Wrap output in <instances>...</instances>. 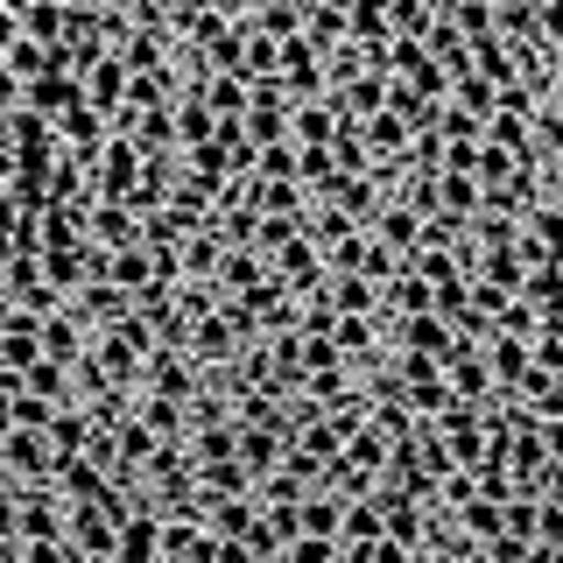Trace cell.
<instances>
[{
	"label": "cell",
	"mask_w": 563,
	"mask_h": 563,
	"mask_svg": "<svg viewBox=\"0 0 563 563\" xmlns=\"http://www.w3.org/2000/svg\"><path fill=\"white\" fill-rule=\"evenodd\" d=\"M113 563H163V515H155V507H134V515L120 521Z\"/></svg>",
	"instance_id": "cell-7"
},
{
	"label": "cell",
	"mask_w": 563,
	"mask_h": 563,
	"mask_svg": "<svg viewBox=\"0 0 563 563\" xmlns=\"http://www.w3.org/2000/svg\"><path fill=\"white\" fill-rule=\"evenodd\" d=\"M246 550H254V556H282V536L268 521H254V528H246Z\"/></svg>",
	"instance_id": "cell-41"
},
{
	"label": "cell",
	"mask_w": 563,
	"mask_h": 563,
	"mask_svg": "<svg viewBox=\"0 0 563 563\" xmlns=\"http://www.w3.org/2000/svg\"><path fill=\"white\" fill-rule=\"evenodd\" d=\"M493 331H507V339H536V331H542V310L528 303V296H507L500 317H493Z\"/></svg>",
	"instance_id": "cell-31"
},
{
	"label": "cell",
	"mask_w": 563,
	"mask_h": 563,
	"mask_svg": "<svg viewBox=\"0 0 563 563\" xmlns=\"http://www.w3.org/2000/svg\"><path fill=\"white\" fill-rule=\"evenodd\" d=\"M70 310H78V317H85V324H92V331H113L120 317H134V296H128V289H113V282H99V275H92V282H85L78 296H70Z\"/></svg>",
	"instance_id": "cell-9"
},
{
	"label": "cell",
	"mask_w": 563,
	"mask_h": 563,
	"mask_svg": "<svg viewBox=\"0 0 563 563\" xmlns=\"http://www.w3.org/2000/svg\"><path fill=\"white\" fill-rule=\"evenodd\" d=\"M366 233H374L380 246H395V254L409 261L416 246H422V211H416V205H401V198H387V205L374 211V225H366Z\"/></svg>",
	"instance_id": "cell-10"
},
{
	"label": "cell",
	"mask_w": 563,
	"mask_h": 563,
	"mask_svg": "<svg viewBox=\"0 0 563 563\" xmlns=\"http://www.w3.org/2000/svg\"><path fill=\"white\" fill-rule=\"evenodd\" d=\"M387 457H395V444H387V437L374 430V422H366V430H360V437H352V444H345V465L374 472V479H387Z\"/></svg>",
	"instance_id": "cell-28"
},
{
	"label": "cell",
	"mask_w": 563,
	"mask_h": 563,
	"mask_svg": "<svg viewBox=\"0 0 563 563\" xmlns=\"http://www.w3.org/2000/svg\"><path fill=\"white\" fill-rule=\"evenodd\" d=\"M444 380H451V395H457V401H472V409H486V401L500 395V380H493V366H486V352H479V345L457 352V360L444 366Z\"/></svg>",
	"instance_id": "cell-8"
},
{
	"label": "cell",
	"mask_w": 563,
	"mask_h": 563,
	"mask_svg": "<svg viewBox=\"0 0 563 563\" xmlns=\"http://www.w3.org/2000/svg\"><path fill=\"white\" fill-rule=\"evenodd\" d=\"M92 437H99V422L70 401V409H57V422H49V444H57V457H78V451H92Z\"/></svg>",
	"instance_id": "cell-21"
},
{
	"label": "cell",
	"mask_w": 563,
	"mask_h": 563,
	"mask_svg": "<svg viewBox=\"0 0 563 563\" xmlns=\"http://www.w3.org/2000/svg\"><path fill=\"white\" fill-rule=\"evenodd\" d=\"M261 563H282V556H261Z\"/></svg>",
	"instance_id": "cell-48"
},
{
	"label": "cell",
	"mask_w": 563,
	"mask_h": 563,
	"mask_svg": "<svg viewBox=\"0 0 563 563\" xmlns=\"http://www.w3.org/2000/svg\"><path fill=\"white\" fill-rule=\"evenodd\" d=\"M0 8H8V14H29V8H35V0H0Z\"/></svg>",
	"instance_id": "cell-47"
},
{
	"label": "cell",
	"mask_w": 563,
	"mask_h": 563,
	"mask_svg": "<svg viewBox=\"0 0 563 563\" xmlns=\"http://www.w3.org/2000/svg\"><path fill=\"white\" fill-rule=\"evenodd\" d=\"M92 268H99V246H57V254H43V275H49V289H57L64 303L92 282Z\"/></svg>",
	"instance_id": "cell-14"
},
{
	"label": "cell",
	"mask_w": 563,
	"mask_h": 563,
	"mask_svg": "<svg viewBox=\"0 0 563 563\" xmlns=\"http://www.w3.org/2000/svg\"><path fill=\"white\" fill-rule=\"evenodd\" d=\"M57 444H49V430H8L0 437V472H8L14 486H43V479H57Z\"/></svg>",
	"instance_id": "cell-1"
},
{
	"label": "cell",
	"mask_w": 563,
	"mask_h": 563,
	"mask_svg": "<svg viewBox=\"0 0 563 563\" xmlns=\"http://www.w3.org/2000/svg\"><path fill=\"white\" fill-rule=\"evenodd\" d=\"M536 493H542V500H556V507H563V457H550V465H542Z\"/></svg>",
	"instance_id": "cell-42"
},
{
	"label": "cell",
	"mask_w": 563,
	"mask_h": 563,
	"mask_svg": "<svg viewBox=\"0 0 563 563\" xmlns=\"http://www.w3.org/2000/svg\"><path fill=\"white\" fill-rule=\"evenodd\" d=\"M479 556H486V563H528V556H536V542H528V536H507V528H500V536H493Z\"/></svg>",
	"instance_id": "cell-36"
},
{
	"label": "cell",
	"mask_w": 563,
	"mask_h": 563,
	"mask_svg": "<svg viewBox=\"0 0 563 563\" xmlns=\"http://www.w3.org/2000/svg\"><path fill=\"white\" fill-rule=\"evenodd\" d=\"M57 493L78 507V500H113L120 486H113V472H106L92 451H78V457H64V465H57Z\"/></svg>",
	"instance_id": "cell-6"
},
{
	"label": "cell",
	"mask_w": 563,
	"mask_h": 563,
	"mask_svg": "<svg viewBox=\"0 0 563 563\" xmlns=\"http://www.w3.org/2000/svg\"><path fill=\"white\" fill-rule=\"evenodd\" d=\"M437 134H444V141H486V120H479V113H457V106L444 99V113H437Z\"/></svg>",
	"instance_id": "cell-34"
},
{
	"label": "cell",
	"mask_w": 563,
	"mask_h": 563,
	"mask_svg": "<svg viewBox=\"0 0 563 563\" xmlns=\"http://www.w3.org/2000/svg\"><path fill=\"white\" fill-rule=\"evenodd\" d=\"M141 141L134 134H113L106 141V155L92 163V198H113V205H134V190H141Z\"/></svg>",
	"instance_id": "cell-2"
},
{
	"label": "cell",
	"mask_w": 563,
	"mask_h": 563,
	"mask_svg": "<svg viewBox=\"0 0 563 563\" xmlns=\"http://www.w3.org/2000/svg\"><path fill=\"white\" fill-rule=\"evenodd\" d=\"M542 198H556V205H563V169H550V184H542Z\"/></svg>",
	"instance_id": "cell-46"
},
{
	"label": "cell",
	"mask_w": 563,
	"mask_h": 563,
	"mask_svg": "<svg viewBox=\"0 0 563 563\" xmlns=\"http://www.w3.org/2000/svg\"><path fill=\"white\" fill-rule=\"evenodd\" d=\"M536 500H542V493H536ZM536 542H542V550H563V507L556 500L536 507Z\"/></svg>",
	"instance_id": "cell-38"
},
{
	"label": "cell",
	"mask_w": 563,
	"mask_h": 563,
	"mask_svg": "<svg viewBox=\"0 0 563 563\" xmlns=\"http://www.w3.org/2000/svg\"><path fill=\"white\" fill-rule=\"evenodd\" d=\"M155 14L169 22V35H184L190 22H198V14H211V0H155Z\"/></svg>",
	"instance_id": "cell-37"
},
{
	"label": "cell",
	"mask_w": 563,
	"mask_h": 563,
	"mask_svg": "<svg viewBox=\"0 0 563 563\" xmlns=\"http://www.w3.org/2000/svg\"><path fill=\"white\" fill-rule=\"evenodd\" d=\"M339 536H296L289 550H282V563H339Z\"/></svg>",
	"instance_id": "cell-33"
},
{
	"label": "cell",
	"mask_w": 563,
	"mask_h": 563,
	"mask_svg": "<svg viewBox=\"0 0 563 563\" xmlns=\"http://www.w3.org/2000/svg\"><path fill=\"white\" fill-rule=\"evenodd\" d=\"M22 35H35L43 49H64V35H70V8H64V0H35V8L22 14Z\"/></svg>",
	"instance_id": "cell-24"
},
{
	"label": "cell",
	"mask_w": 563,
	"mask_h": 563,
	"mask_svg": "<svg viewBox=\"0 0 563 563\" xmlns=\"http://www.w3.org/2000/svg\"><path fill=\"white\" fill-rule=\"evenodd\" d=\"M128 85H134V70L120 64V57H99L92 70H85V99H92V113L113 120L120 106H128Z\"/></svg>",
	"instance_id": "cell-15"
},
{
	"label": "cell",
	"mask_w": 563,
	"mask_h": 563,
	"mask_svg": "<svg viewBox=\"0 0 563 563\" xmlns=\"http://www.w3.org/2000/svg\"><path fill=\"white\" fill-rule=\"evenodd\" d=\"M324 296L339 317H380V282H366V275H331Z\"/></svg>",
	"instance_id": "cell-17"
},
{
	"label": "cell",
	"mask_w": 563,
	"mask_h": 563,
	"mask_svg": "<svg viewBox=\"0 0 563 563\" xmlns=\"http://www.w3.org/2000/svg\"><path fill=\"white\" fill-rule=\"evenodd\" d=\"M339 521H345V500L317 486L310 500H303V536H339Z\"/></svg>",
	"instance_id": "cell-30"
},
{
	"label": "cell",
	"mask_w": 563,
	"mask_h": 563,
	"mask_svg": "<svg viewBox=\"0 0 563 563\" xmlns=\"http://www.w3.org/2000/svg\"><path fill=\"white\" fill-rule=\"evenodd\" d=\"M536 493H515V500H507V536H528V542H536Z\"/></svg>",
	"instance_id": "cell-39"
},
{
	"label": "cell",
	"mask_w": 563,
	"mask_h": 563,
	"mask_svg": "<svg viewBox=\"0 0 563 563\" xmlns=\"http://www.w3.org/2000/svg\"><path fill=\"white\" fill-rule=\"evenodd\" d=\"M35 360H43V317H29L22 303H14L8 331H0V366H14V374H29Z\"/></svg>",
	"instance_id": "cell-12"
},
{
	"label": "cell",
	"mask_w": 563,
	"mask_h": 563,
	"mask_svg": "<svg viewBox=\"0 0 563 563\" xmlns=\"http://www.w3.org/2000/svg\"><path fill=\"white\" fill-rule=\"evenodd\" d=\"M479 282H493V289H507V296H521V282H528V246H493V254H479V268H472Z\"/></svg>",
	"instance_id": "cell-18"
},
{
	"label": "cell",
	"mask_w": 563,
	"mask_h": 563,
	"mask_svg": "<svg viewBox=\"0 0 563 563\" xmlns=\"http://www.w3.org/2000/svg\"><path fill=\"white\" fill-rule=\"evenodd\" d=\"M85 240L99 254H120V246H141V211L134 205H113V198H92V219H85Z\"/></svg>",
	"instance_id": "cell-5"
},
{
	"label": "cell",
	"mask_w": 563,
	"mask_h": 563,
	"mask_svg": "<svg viewBox=\"0 0 563 563\" xmlns=\"http://www.w3.org/2000/svg\"><path fill=\"white\" fill-rule=\"evenodd\" d=\"M205 141H219V120H211V106H205V92H184L176 99V148H205Z\"/></svg>",
	"instance_id": "cell-20"
},
{
	"label": "cell",
	"mask_w": 563,
	"mask_h": 563,
	"mask_svg": "<svg viewBox=\"0 0 563 563\" xmlns=\"http://www.w3.org/2000/svg\"><path fill=\"white\" fill-rule=\"evenodd\" d=\"M176 261H184V282H219V261H225V240L211 233V225H198L184 246H176Z\"/></svg>",
	"instance_id": "cell-19"
},
{
	"label": "cell",
	"mask_w": 563,
	"mask_h": 563,
	"mask_svg": "<svg viewBox=\"0 0 563 563\" xmlns=\"http://www.w3.org/2000/svg\"><path fill=\"white\" fill-rule=\"evenodd\" d=\"M22 387H29V395H43V401H57V409L78 401V380H70V366H57V360H35L29 374H22Z\"/></svg>",
	"instance_id": "cell-23"
},
{
	"label": "cell",
	"mask_w": 563,
	"mask_h": 563,
	"mask_svg": "<svg viewBox=\"0 0 563 563\" xmlns=\"http://www.w3.org/2000/svg\"><path fill=\"white\" fill-rule=\"evenodd\" d=\"M99 8H106V14H141L148 0H99Z\"/></svg>",
	"instance_id": "cell-45"
},
{
	"label": "cell",
	"mask_w": 563,
	"mask_h": 563,
	"mask_svg": "<svg viewBox=\"0 0 563 563\" xmlns=\"http://www.w3.org/2000/svg\"><path fill=\"white\" fill-rule=\"evenodd\" d=\"M22 395V374H14V366H0V401H14Z\"/></svg>",
	"instance_id": "cell-44"
},
{
	"label": "cell",
	"mask_w": 563,
	"mask_h": 563,
	"mask_svg": "<svg viewBox=\"0 0 563 563\" xmlns=\"http://www.w3.org/2000/svg\"><path fill=\"white\" fill-rule=\"evenodd\" d=\"M14 35H22V14H8V8H0V49H8Z\"/></svg>",
	"instance_id": "cell-43"
},
{
	"label": "cell",
	"mask_w": 563,
	"mask_h": 563,
	"mask_svg": "<svg viewBox=\"0 0 563 563\" xmlns=\"http://www.w3.org/2000/svg\"><path fill=\"white\" fill-rule=\"evenodd\" d=\"M339 563H345V556H339Z\"/></svg>",
	"instance_id": "cell-49"
},
{
	"label": "cell",
	"mask_w": 563,
	"mask_h": 563,
	"mask_svg": "<svg viewBox=\"0 0 563 563\" xmlns=\"http://www.w3.org/2000/svg\"><path fill=\"white\" fill-rule=\"evenodd\" d=\"M64 57H57V49H43V43H35V35H14V43H8V70H14V78H43V70H57Z\"/></svg>",
	"instance_id": "cell-26"
},
{
	"label": "cell",
	"mask_w": 563,
	"mask_h": 563,
	"mask_svg": "<svg viewBox=\"0 0 563 563\" xmlns=\"http://www.w3.org/2000/svg\"><path fill=\"white\" fill-rule=\"evenodd\" d=\"M339 128H345L339 92H324V99H296V106H289V141H296V148H331V141H339Z\"/></svg>",
	"instance_id": "cell-3"
},
{
	"label": "cell",
	"mask_w": 563,
	"mask_h": 563,
	"mask_svg": "<svg viewBox=\"0 0 563 563\" xmlns=\"http://www.w3.org/2000/svg\"><path fill=\"white\" fill-rule=\"evenodd\" d=\"M331 366H352L339 352V339L331 331H303V374H331Z\"/></svg>",
	"instance_id": "cell-32"
},
{
	"label": "cell",
	"mask_w": 563,
	"mask_h": 563,
	"mask_svg": "<svg viewBox=\"0 0 563 563\" xmlns=\"http://www.w3.org/2000/svg\"><path fill=\"white\" fill-rule=\"evenodd\" d=\"M479 352H486V366H493V380H500V387H521L528 366H536V345H528V339H507V331H486Z\"/></svg>",
	"instance_id": "cell-13"
},
{
	"label": "cell",
	"mask_w": 563,
	"mask_h": 563,
	"mask_svg": "<svg viewBox=\"0 0 563 563\" xmlns=\"http://www.w3.org/2000/svg\"><path fill=\"white\" fill-rule=\"evenodd\" d=\"M451 106H457V113H493V106H500V85H493V78H479V70H465V78H451Z\"/></svg>",
	"instance_id": "cell-27"
},
{
	"label": "cell",
	"mask_w": 563,
	"mask_h": 563,
	"mask_svg": "<svg viewBox=\"0 0 563 563\" xmlns=\"http://www.w3.org/2000/svg\"><path fill=\"white\" fill-rule=\"evenodd\" d=\"M521 296H528V303H536L542 317H556V310H563V261H528Z\"/></svg>",
	"instance_id": "cell-22"
},
{
	"label": "cell",
	"mask_w": 563,
	"mask_h": 563,
	"mask_svg": "<svg viewBox=\"0 0 563 563\" xmlns=\"http://www.w3.org/2000/svg\"><path fill=\"white\" fill-rule=\"evenodd\" d=\"M387 29H395V35H416V43H422V35L437 29V0H387Z\"/></svg>",
	"instance_id": "cell-29"
},
{
	"label": "cell",
	"mask_w": 563,
	"mask_h": 563,
	"mask_svg": "<svg viewBox=\"0 0 563 563\" xmlns=\"http://www.w3.org/2000/svg\"><path fill=\"white\" fill-rule=\"evenodd\" d=\"M268 275H275V268H268V254H261V246H225V261H219V296H225V303H233V296H254Z\"/></svg>",
	"instance_id": "cell-11"
},
{
	"label": "cell",
	"mask_w": 563,
	"mask_h": 563,
	"mask_svg": "<svg viewBox=\"0 0 563 563\" xmlns=\"http://www.w3.org/2000/svg\"><path fill=\"white\" fill-rule=\"evenodd\" d=\"M282 457H289V437H282V430H261V422H240V465L254 472V486L268 479V472L282 465Z\"/></svg>",
	"instance_id": "cell-16"
},
{
	"label": "cell",
	"mask_w": 563,
	"mask_h": 563,
	"mask_svg": "<svg viewBox=\"0 0 563 563\" xmlns=\"http://www.w3.org/2000/svg\"><path fill=\"white\" fill-rule=\"evenodd\" d=\"M49 422H57V401H43V395H14V430H49Z\"/></svg>",
	"instance_id": "cell-35"
},
{
	"label": "cell",
	"mask_w": 563,
	"mask_h": 563,
	"mask_svg": "<svg viewBox=\"0 0 563 563\" xmlns=\"http://www.w3.org/2000/svg\"><path fill=\"white\" fill-rule=\"evenodd\" d=\"M339 106H345V120H374L387 106V78L380 70H360L352 85H339Z\"/></svg>",
	"instance_id": "cell-25"
},
{
	"label": "cell",
	"mask_w": 563,
	"mask_h": 563,
	"mask_svg": "<svg viewBox=\"0 0 563 563\" xmlns=\"http://www.w3.org/2000/svg\"><path fill=\"white\" fill-rule=\"evenodd\" d=\"M92 339H99V331L85 324V317L70 310V303L43 317V360H57V366H78V360H92Z\"/></svg>",
	"instance_id": "cell-4"
},
{
	"label": "cell",
	"mask_w": 563,
	"mask_h": 563,
	"mask_svg": "<svg viewBox=\"0 0 563 563\" xmlns=\"http://www.w3.org/2000/svg\"><path fill=\"white\" fill-rule=\"evenodd\" d=\"M360 563H422V550H409V542H395V536H380Z\"/></svg>",
	"instance_id": "cell-40"
}]
</instances>
